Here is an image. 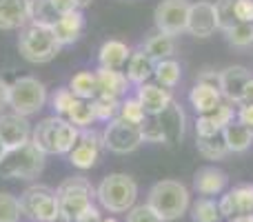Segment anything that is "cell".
Wrapping results in <instances>:
<instances>
[{"instance_id": "cell-16", "label": "cell", "mask_w": 253, "mask_h": 222, "mask_svg": "<svg viewBox=\"0 0 253 222\" xmlns=\"http://www.w3.org/2000/svg\"><path fill=\"white\" fill-rule=\"evenodd\" d=\"M31 22V0H0V31H20Z\"/></svg>"}, {"instance_id": "cell-49", "label": "cell", "mask_w": 253, "mask_h": 222, "mask_svg": "<svg viewBox=\"0 0 253 222\" xmlns=\"http://www.w3.org/2000/svg\"><path fill=\"white\" fill-rule=\"evenodd\" d=\"M4 153H7V147H4V144H2V140H0V160H2V156H4Z\"/></svg>"}, {"instance_id": "cell-7", "label": "cell", "mask_w": 253, "mask_h": 222, "mask_svg": "<svg viewBox=\"0 0 253 222\" xmlns=\"http://www.w3.org/2000/svg\"><path fill=\"white\" fill-rule=\"evenodd\" d=\"M47 102V87L42 80L34 76H20L9 83V100L7 105L20 116H34Z\"/></svg>"}, {"instance_id": "cell-45", "label": "cell", "mask_w": 253, "mask_h": 222, "mask_svg": "<svg viewBox=\"0 0 253 222\" xmlns=\"http://www.w3.org/2000/svg\"><path fill=\"white\" fill-rule=\"evenodd\" d=\"M238 120H240L242 125H247L249 129H253V102L251 105H242L240 109H238Z\"/></svg>"}, {"instance_id": "cell-9", "label": "cell", "mask_w": 253, "mask_h": 222, "mask_svg": "<svg viewBox=\"0 0 253 222\" xmlns=\"http://www.w3.org/2000/svg\"><path fill=\"white\" fill-rule=\"evenodd\" d=\"M102 144L105 149L114 153H131L142 144V133H140V125H131L125 122L123 118H114L102 131Z\"/></svg>"}, {"instance_id": "cell-25", "label": "cell", "mask_w": 253, "mask_h": 222, "mask_svg": "<svg viewBox=\"0 0 253 222\" xmlns=\"http://www.w3.org/2000/svg\"><path fill=\"white\" fill-rule=\"evenodd\" d=\"M224 142H227L229 151L242 153L253 144V129H249L247 125H242L240 120H231L227 127L222 129Z\"/></svg>"}, {"instance_id": "cell-43", "label": "cell", "mask_w": 253, "mask_h": 222, "mask_svg": "<svg viewBox=\"0 0 253 222\" xmlns=\"http://www.w3.org/2000/svg\"><path fill=\"white\" fill-rule=\"evenodd\" d=\"M100 220H102V216H100V211H98V207L91 205V207H87L74 222H100Z\"/></svg>"}, {"instance_id": "cell-2", "label": "cell", "mask_w": 253, "mask_h": 222, "mask_svg": "<svg viewBox=\"0 0 253 222\" xmlns=\"http://www.w3.org/2000/svg\"><path fill=\"white\" fill-rule=\"evenodd\" d=\"M147 205L165 222H171L187 214L191 196H189V189L178 180H160L149 189Z\"/></svg>"}, {"instance_id": "cell-20", "label": "cell", "mask_w": 253, "mask_h": 222, "mask_svg": "<svg viewBox=\"0 0 253 222\" xmlns=\"http://www.w3.org/2000/svg\"><path fill=\"white\" fill-rule=\"evenodd\" d=\"M51 29H53V34H56L60 47H65V44H74L76 40L83 36V29H84L83 11L76 9V11H69V13H60L58 20L53 22Z\"/></svg>"}, {"instance_id": "cell-44", "label": "cell", "mask_w": 253, "mask_h": 222, "mask_svg": "<svg viewBox=\"0 0 253 222\" xmlns=\"http://www.w3.org/2000/svg\"><path fill=\"white\" fill-rule=\"evenodd\" d=\"M51 4L56 7L58 13H69V11H76V9H80L78 0H51Z\"/></svg>"}, {"instance_id": "cell-5", "label": "cell", "mask_w": 253, "mask_h": 222, "mask_svg": "<svg viewBox=\"0 0 253 222\" xmlns=\"http://www.w3.org/2000/svg\"><path fill=\"white\" fill-rule=\"evenodd\" d=\"M96 198L109 214H126L138 200V184L129 174H109L96 187Z\"/></svg>"}, {"instance_id": "cell-29", "label": "cell", "mask_w": 253, "mask_h": 222, "mask_svg": "<svg viewBox=\"0 0 253 222\" xmlns=\"http://www.w3.org/2000/svg\"><path fill=\"white\" fill-rule=\"evenodd\" d=\"M69 89L74 91L76 98L80 100H93L98 96V80L93 71H78V74L71 78Z\"/></svg>"}, {"instance_id": "cell-11", "label": "cell", "mask_w": 253, "mask_h": 222, "mask_svg": "<svg viewBox=\"0 0 253 222\" xmlns=\"http://www.w3.org/2000/svg\"><path fill=\"white\" fill-rule=\"evenodd\" d=\"M102 135L96 133L93 129H80V138L76 142V147L69 151V162L78 169H91L96 167L98 158L102 151Z\"/></svg>"}, {"instance_id": "cell-3", "label": "cell", "mask_w": 253, "mask_h": 222, "mask_svg": "<svg viewBox=\"0 0 253 222\" xmlns=\"http://www.w3.org/2000/svg\"><path fill=\"white\" fill-rule=\"evenodd\" d=\"M18 51H20V56L25 58L27 62L44 65V62H51L53 58L58 56L60 43H58L51 27L29 22L27 27L20 29V36H18Z\"/></svg>"}, {"instance_id": "cell-41", "label": "cell", "mask_w": 253, "mask_h": 222, "mask_svg": "<svg viewBox=\"0 0 253 222\" xmlns=\"http://www.w3.org/2000/svg\"><path fill=\"white\" fill-rule=\"evenodd\" d=\"M140 133H142V142H162V129L158 125L156 116H147L140 125Z\"/></svg>"}, {"instance_id": "cell-28", "label": "cell", "mask_w": 253, "mask_h": 222, "mask_svg": "<svg viewBox=\"0 0 253 222\" xmlns=\"http://www.w3.org/2000/svg\"><path fill=\"white\" fill-rule=\"evenodd\" d=\"M196 144H198V151H200L207 160H222V158H227L229 153H231L227 142H224L222 131L213 133V135H198Z\"/></svg>"}, {"instance_id": "cell-1", "label": "cell", "mask_w": 253, "mask_h": 222, "mask_svg": "<svg viewBox=\"0 0 253 222\" xmlns=\"http://www.w3.org/2000/svg\"><path fill=\"white\" fill-rule=\"evenodd\" d=\"M80 138V129L67 118H44L31 129V142L42 153H69Z\"/></svg>"}, {"instance_id": "cell-17", "label": "cell", "mask_w": 253, "mask_h": 222, "mask_svg": "<svg viewBox=\"0 0 253 222\" xmlns=\"http://www.w3.org/2000/svg\"><path fill=\"white\" fill-rule=\"evenodd\" d=\"M158 125L162 129V142L175 147L184 135V111L178 102H171L165 111L158 113Z\"/></svg>"}, {"instance_id": "cell-39", "label": "cell", "mask_w": 253, "mask_h": 222, "mask_svg": "<svg viewBox=\"0 0 253 222\" xmlns=\"http://www.w3.org/2000/svg\"><path fill=\"white\" fill-rule=\"evenodd\" d=\"M76 100H78V98L74 96V91H71L69 87H65V89H58V91L53 93L51 107L56 109V113H60V116H67V113H69V109L74 107Z\"/></svg>"}, {"instance_id": "cell-33", "label": "cell", "mask_w": 253, "mask_h": 222, "mask_svg": "<svg viewBox=\"0 0 253 222\" xmlns=\"http://www.w3.org/2000/svg\"><path fill=\"white\" fill-rule=\"evenodd\" d=\"M60 13L51 4V0H31V22L44 27H53Z\"/></svg>"}, {"instance_id": "cell-31", "label": "cell", "mask_w": 253, "mask_h": 222, "mask_svg": "<svg viewBox=\"0 0 253 222\" xmlns=\"http://www.w3.org/2000/svg\"><path fill=\"white\" fill-rule=\"evenodd\" d=\"M65 118L74 127H78V129H89V127H91V122L96 120V113H93L91 100H80V98H78Z\"/></svg>"}, {"instance_id": "cell-30", "label": "cell", "mask_w": 253, "mask_h": 222, "mask_svg": "<svg viewBox=\"0 0 253 222\" xmlns=\"http://www.w3.org/2000/svg\"><path fill=\"white\" fill-rule=\"evenodd\" d=\"M153 78L160 87L165 89H173L180 83V65L173 58H167V60L156 62V69H153Z\"/></svg>"}, {"instance_id": "cell-37", "label": "cell", "mask_w": 253, "mask_h": 222, "mask_svg": "<svg viewBox=\"0 0 253 222\" xmlns=\"http://www.w3.org/2000/svg\"><path fill=\"white\" fill-rule=\"evenodd\" d=\"M227 40L233 47H249V44H253V22H236L227 31Z\"/></svg>"}, {"instance_id": "cell-27", "label": "cell", "mask_w": 253, "mask_h": 222, "mask_svg": "<svg viewBox=\"0 0 253 222\" xmlns=\"http://www.w3.org/2000/svg\"><path fill=\"white\" fill-rule=\"evenodd\" d=\"M142 49H144V51H147L156 62L167 60V58H171V56H173V51H175L173 36L158 31V34H153L151 38H147V43L142 44Z\"/></svg>"}, {"instance_id": "cell-24", "label": "cell", "mask_w": 253, "mask_h": 222, "mask_svg": "<svg viewBox=\"0 0 253 222\" xmlns=\"http://www.w3.org/2000/svg\"><path fill=\"white\" fill-rule=\"evenodd\" d=\"M96 80H98V93L102 96H111V98H120L126 91V76L120 69H100L96 71Z\"/></svg>"}, {"instance_id": "cell-14", "label": "cell", "mask_w": 253, "mask_h": 222, "mask_svg": "<svg viewBox=\"0 0 253 222\" xmlns=\"http://www.w3.org/2000/svg\"><path fill=\"white\" fill-rule=\"evenodd\" d=\"M31 122L27 116L11 111V113H2L0 116V140L7 149L20 147V144L29 142L31 140Z\"/></svg>"}, {"instance_id": "cell-36", "label": "cell", "mask_w": 253, "mask_h": 222, "mask_svg": "<svg viewBox=\"0 0 253 222\" xmlns=\"http://www.w3.org/2000/svg\"><path fill=\"white\" fill-rule=\"evenodd\" d=\"M215 18H218V29L229 31L238 22L236 18V0H215Z\"/></svg>"}, {"instance_id": "cell-22", "label": "cell", "mask_w": 253, "mask_h": 222, "mask_svg": "<svg viewBox=\"0 0 253 222\" xmlns=\"http://www.w3.org/2000/svg\"><path fill=\"white\" fill-rule=\"evenodd\" d=\"M126 80L133 85H142L149 83V78H153V69H156V60L144 51L142 47L131 51L129 60H126Z\"/></svg>"}, {"instance_id": "cell-23", "label": "cell", "mask_w": 253, "mask_h": 222, "mask_svg": "<svg viewBox=\"0 0 253 222\" xmlns=\"http://www.w3.org/2000/svg\"><path fill=\"white\" fill-rule=\"evenodd\" d=\"M131 56V49L126 47V43L123 40H107L102 43L100 51H98V60H100V67L105 69H120L126 65Z\"/></svg>"}, {"instance_id": "cell-6", "label": "cell", "mask_w": 253, "mask_h": 222, "mask_svg": "<svg viewBox=\"0 0 253 222\" xmlns=\"http://www.w3.org/2000/svg\"><path fill=\"white\" fill-rule=\"evenodd\" d=\"M22 216L34 222H71L60 211V202L51 187L47 184H34L20 193Z\"/></svg>"}, {"instance_id": "cell-10", "label": "cell", "mask_w": 253, "mask_h": 222, "mask_svg": "<svg viewBox=\"0 0 253 222\" xmlns=\"http://www.w3.org/2000/svg\"><path fill=\"white\" fill-rule=\"evenodd\" d=\"M189 0H162L153 11L158 31L169 36H178L187 31V18H189Z\"/></svg>"}, {"instance_id": "cell-38", "label": "cell", "mask_w": 253, "mask_h": 222, "mask_svg": "<svg viewBox=\"0 0 253 222\" xmlns=\"http://www.w3.org/2000/svg\"><path fill=\"white\" fill-rule=\"evenodd\" d=\"M118 118H123L125 122H131V125H142V120L147 118V111L140 105L138 98H126L125 102H120Z\"/></svg>"}, {"instance_id": "cell-51", "label": "cell", "mask_w": 253, "mask_h": 222, "mask_svg": "<svg viewBox=\"0 0 253 222\" xmlns=\"http://www.w3.org/2000/svg\"><path fill=\"white\" fill-rule=\"evenodd\" d=\"M100 222H118V220H116V218H102Z\"/></svg>"}, {"instance_id": "cell-42", "label": "cell", "mask_w": 253, "mask_h": 222, "mask_svg": "<svg viewBox=\"0 0 253 222\" xmlns=\"http://www.w3.org/2000/svg\"><path fill=\"white\" fill-rule=\"evenodd\" d=\"M238 22H253V0H236Z\"/></svg>"}, {"instance_id": "cell-8", "label": "cell", "mask_w": 253, "mask_h": 222, "mask_svg": "<svg viewBox=\"0 0 253 222\" xmlns=\"http://www.w3.org/2000/svg\"><path fill=\"white\" fill-rule=\"evenodd\" d=\"M56 196H58V202H60L62 216L74 222L87 207L93 205L96 189L91 187V182L84 176H71V178L62 180L58 184Z\"/></svg>"}, {"instance_id": "cell-4", "label": "cell", "mask_w": 253, "mask_h": 222, "mask_svg": "<svg viewBox=\"0 0 253 222\" xmlns=\"http://www.w3.org/2000/svg\"><path fill=\"white\" fill-rule=\"evenodd\" d=\"M44 158L47 153H42L34 142H25L20 147L7 149V153L0 160V178L9 180H31L38 178L44 169Z\"/></svg>"}, {"instance_id": "cell-35", "label": "cell", "mask_w": 253, "mask_h": 222, "mask_svg": "<svg viewBox=\"0 0 253 222\" xmlns=\"http://www.w3.org/2000/svg\"><path fill=\"white\" fill-rule=\"evenodd\" d=\"M22 218V207L20 198L13 193L0 191V222H20Z\"/></svg>"}, {"instance_id": "cell-18", "label": "cell", "mask_w": 253, "mask_h": 222, "mask_svg": "<svg viewBox=\"0 0 253 222\" xmlns=\"http://www.w3.org/2000/svg\"><path fill=\"white\" fill-rule=\"evenodd\" d=\"M140 105L144 107L147 116H158L160 111H165L167 107L173 102L171 98V91L165 87H160L158 83H142L138 85V96Z\"/></svg>"}, {"instance_id": "cell-13", "label": "cell", "mask_w": 253, "mask_h": 222, "mask_svg": "<svg viewBox=\"0 0 253 222\" xmlns=\"http://www.w3.org/2000/svg\"><path fill=\"white\" fill-rule=\"evenodd\" d=\"M220 214L227 220H236L242 216L253 214V184H240V187L227 191L218 202Z\"/></svg>"}, {"instance_id": "cell-21", "label": "cell", "mask_w": 253, "mask_h": 222, "mask_svg": "<svg viewBox=\"0 0 253 222\" xmlns=\"http://www.w3.org/2000/svg\"><path fill=\"white\" fill-rule=\"evenodd\" d=\"M229 178L222 169L218 167H202L200 171H196L193 176V189H196L200 196L209 198V196H218L227 189Z\"/></svg>"}, {"instance_id": "cell-26", "label": "cell", "mask_w": 253, "mask_h": 222, "mask_svg": "<svg viewBox=\"0 0 253 222\" xmlns=\"http://www.w3.org/2000/svg\"><path fill=\"white\" fill-rule=\"evenodd\" d=\"M189 100H191V107L198 113H207L222 102V93H220V89L211 87V85L198 83L189 93Z\"/></svg>"}, {"instance_id": "cell-34", "label": "cell", "mask_w": 253, "mask_h": 222, "mask_svg": "<svg viewBox=\"0 0 253 222\" xmlns=\"http://www.w3.org/2000/svg\"><path fill=\"white\" fill-rule=\"evenodd\" d=\"M191 218L193 222H220L222 214H220L218 202H213L211 198H200L191 207Z\"/></svg>"}, {"instance_id": "cell-32", "label": "cell", "mask_w": 253, "mask_h": 222, "mask_svg": "<svg viewBox=\"0 0 253 222\" xmlns=\"http://www.w3.org/2000/svg\"><path fill=\"white\" fill-rule=\"evenodd\" d=\"M91 107H93V113H96V120H114V118H118L120 113V100L118 98H111V96H102V93H98L96 98L91 100Z\"/></svg>"}, {"instance_id": "cell-19", "label": "cell", "mask_w": 253, "mask_h": 222, "mask_svg": "<svg viewBox=\"0 0 253 222\" xmlns=\"http://www.w3.org/2000/svg\"><path fill=\"white\" fill-rule=\"evenodd\" d=\"M233 120V107L231 102H220L215 109L200 113L196 120V133L198 135H213L220 133L229 122Z\"/></svg>"}, {"instance_id": "cell-50", "label": "cell", "mask_w": 253, "mask_h": 222, "mask_svg": "<svg viewBox=\"0 0 253 222\" xmlns=\"http://www.w3.org/2000/svg\"><path fill=\"white\" fill-rule=\"evenodd\" d=\"M78 2H80V9H83V7H87V4L91 2V0H78Z\"/></svg>"}, {"instance_id": "cell-46", "label": "cell", "mask_w": 253, "mask_h": 222, "mask_svg": "<svg viewBox=\"0 0 253 222\" xmlns=\"http://www.w3.org/2000/svg\"><path fill=\"white\" fill-rule=\"evenodd\" d=\"M198 83H205V85H211V87L220 89V74H215V71H202Z\"/></svg>"}, {"instance_id": "cell-48", "label": "cell", "mask_w": 253, "mask_h": 222, "mask_svg": "<svg viewBox=\"0 0 253 222\" xmlns=\"http://www.w3.org/2000/svg\"><path fill=\"white\" fill-rule=\"evenodd\" d=\"M7 100H9V83H4V80L0 78V111L7 105Z\"/></svg>"}, {"instance_id": "cell-15", "label": "cell", "mask_w": 253, "mask_h": 222, "mask_svg": "<svg viewBox=\"0 0 253 222\" xmlns=\"http://www.w3.org/2000/svg\"><path fill=\"white\" fill-rule=\"evenodd\" d=\"M249 80H251V71L247 67H240V65L227 67L224 71H220V93L224 96L227 102L240 105L242 91H245Z\"/></svg>"}, {"instance_id": "cell-40", "label": "cell", "mask_w": 253, "mask_h": 222, "mask_svg": "<svg viewBox=\"0 0 253 222\" xmlns=\"http://www.w3.org/2000/svg\"><path fill=\"white\" fill-rule=\"evenodd\" d=\"M126 222H165L149 205H133L126 211Z\"/></svg>"}, {"instance_id": "cell-12", "label": "cell", "mask_w": 253, "mask_h": 222, "mask_svg": "<svg viewBox=\"0 0 253 222\" xmlns=\"http://www.w3.org/2000/svg\"><path fill=\"white\" fill-rule=\"evenodd\" d=\"M218 29V18H215V4L209 0L191 2L187 18V31L196 38H209Z\"/></svg>"}, {"instance_id": "cell-47", "label": "cell", "mask_w": 253, "mask_h": 222, "mask_svg": "<svg viewBox=\"0 0 253 222\" xmlns=\"http://www.w3.org/2000/svg\"><path fill=\"white\" fill-rule=\"evenodd\" d=\"M251 102H253V76H251L249 83H247L245 91H242V102L240 105H251Z\"/></svg>"}]
</instances>
